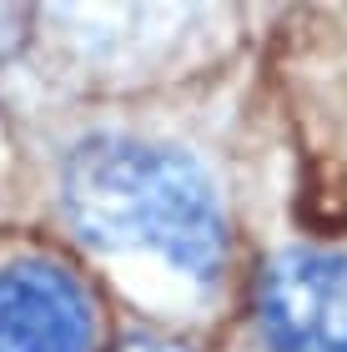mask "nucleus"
Segmentation results:
<instances>
[{"label":"nucleus","mask_w":347,"mask_h":352,"mask_svg":"<svg viewBox=\"0 0 347 352\" xmlns=\"http://www.w3.org/2000/svg\"><path fill=\"white\" fill-rule=\"evenodd\" d=\"M60 206L86 242L151 252L197 282H216L232 232L192 156L131 136L81 141L60 171Z\"/></svg>","instance_id":"f257e3e1"},{"label":"nucleus","mask_w":347,"mask_h":352,"mask_svg":"<svg viewBox=\"0 0 347 352\" xmlns=\"http://www.w3.org/2000/svg\"><path fill=\"white\" fill-rule=\"evenodd\" d=\"M257 327L272 352H347V257H272L257 282Z\"/></svg>","instance_id":"f03ea898"},{"label":"nucleus","mask_w":347,"mask_h":352,"mask_svg":"<svg viewBox=\"0 0 347 352\" xmlns=\"http://www.w3.org/2000/svg\"><path fill=\"white\" fill-rule=\"evenodd\" d=\"M96 292L56 257L0 267V352H96Z\"/></svg>","instance_id":"7ed1b4c3"},{"label":"nucleus","mask_w":347,"mask_h":352,"mask_svg":"<svg viewBox=\"0 0 347 352\" xmlns=\"http://www.w3.org/2000/svg\"><path fill=\"white\" fill-rule=\"evenodd\" d=\"M136 352H181V347H136Z\"/></svg>","instance_id":"20e7f679"}]
</instances>
